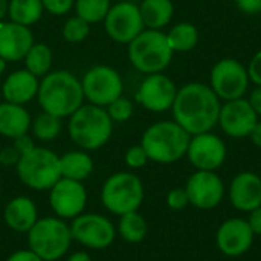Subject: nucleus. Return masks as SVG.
<instances>
[{
  "mask_svg": "<svg viewBox=\"0 0 261 261\" xmlns=\"http://www.w3.org/2000/svg\"><path fill=\"white\" fill-rule=\"evenodd\" d=\"M220 102L211 86L202 83H190L177 90L173 102V116L191 136L211 132L219 122Z\"/></svg>",
  "mask_w": 261,
  "mask_h": 261,
  "instance_id": "f257e3e1",
  "label": "nucleus"
},
{
  "mask_svg": "<svg viewBox=\"0 0 261 261\" xmlns=\"http://www.w3.org/2000/svg\"><path fill=\"white\" fill-rule=\"evenodd\" d=\"M38 104L43 112L58 118H69L84 99L81 81L67 70H55L43 76L38 87Z\"/></svg>",
  "mask_w": 261,
  "mask_h": 261,
  "instance_id": "f03ea898",
  "label": "nucleus"
},
{
  "mask_svg": "<svg viewBox=\"0 0 261 261\" xmlns=\"http://www.w3.org/2000/svg\"><path fill=\"white\" fill-rule=\"evenodd\" d=\"M191 135L174 121H161L150 125L141 139L150 161L158 164H173L187 156Z\"/></svg>",
  "mask_w": 261,
  "mask_h": 261,
  "instance_id": "7ed1b4c3",
  "label": "nucleus"
},
{
  "mask_svg": "<svg viewBox=\"0 0 261 261\" xmlns=\"http://www.w3.org/2000/svg\"><path fill=\"white\" fill-rule=\"evenodd\" d=\"M67 132L70 139L86 151L104 147L112 138L113 121L99 106H81L69 116Z\"/></svg>",
  "mask_w": 261,
  "mask_h": 261,
  "instance_id": "20e7f679",
  "label": "nucleus"
},
{
  "mask_svg": "<svg viewBox=\"0 0 261 261\" xmlns=\"http://www.w3.org/2000/svg\"><path fill=\"white\" fill-rule=\"evenodd\" d=\"M72 242L70 225L57 216L38 219L28 231V248L43 261L61 260L69 252Z\"/></svg>",
  "mask_w": 261,
  "mask_h": 261,
  "instance_id": "39448f33",
  "label": "nucleus"
},
{
  "mask_svg": "<svg viewBox=\"0 0 261 261\" xmlns=\"http://www.w3.org/2000/svg\"><path fill=\"white\" fill-rule=\"evenodd\" d=\"M144 202V184L130 171H118L106 179L101 187V203L115 216L138 211Z\"/></svg>",
  "mask_w": 261,
  "mask_h": 261,
  "instance_id": "423d86ee",
  "label": "nucleus"
},
{
  "mask_svg": "<svg viewBox=\"0 0 261 261\" xmlns=\"http://www.w3.org/2000/svg\"><path fill=\"white\" fill-rule=\"evenodd\" d=\"M20 182L35 191H49L60 179V156L44 147H35L15 165Z\"/></svg>",
  "mask_w": 261,
  "mask_h": 261,
  "instance_id": "0eeeda50",
  "label": "nucleus"
},
{
  "mask_svg": "<svg viewBox=\"0 0 261 261\" xmlns=\"http://www.w3.org/2000/svg\"><path fill=\"white\" fill-rule=\"evenodd\" d=\"M173 50L168 44L167 34L158 29L142 31L128 43L130 63L142 73L162 72L173 58Z\"/></svg>",
  "mask_w": 261,
  "mask_h": 261,
  "instance_id": "6e6552de",
  "label": "nucleus"
},
{
  "mask_svg": "<svg viewBox=\"0 0 261 261\" xmlns=\"http://www.w3.org/2000/svg\"><path fill=\"white\" fill-rule=\"evenodd\" d=\"M73 242L87 249L102 251L113 245L116 239V226L113 222L96 213H83L70 223Z\"/></svg>",
  "mask_w": 261,
  "mask_h": 261,
  "instance_id": "1a4fd4ad",
  "label": "nucleus"
},
{
  "mask_svg": "<svg viewBox=\"0 0 261 261\" xmlns=\"http://www.w3.org/2000/svg\"><path fill=\"white\" fill-rule=\"evenodd\" d=\"M84 98L99 107L112 104L115 99L122 96L124 84L121 75L109 66H95L86 72L83 81Z\"/></svg>",
  "mask_w": 261,
  "mask_h": 261,
  "instance_id": "9d476101",
  "label": "nucleus"
},
{
  "mask_svg": "<svg viewBox=\"0 0 261 261\" xmlns=\"http://www.w3.org/2000/svg\"><path fill=\"white\" fill-rule=\"evenodd\" d=\"M104 28L113 41L128 44L144 31L139 6L133 2H119L110 6L104 18Z\"/></svg>",
  "mask_w": 261,
  "mask_h": 261,
  "instance_id": "9b49d317",
  "label": "nucleus"
},
{
  "mask_svg": "<svg viewBox=\"0 0 261 261\" xmlns=\"http://www.w3.org/2000/svg\"><path fill=\"white\" fill-rule=\"evenodd\" d=\"M248 86V70L234 58L220 60L211 70V89L225 101L243 98Z\"/></svg>",
  "mask_w": 261,
  "mask_h": 261,
  "instance_id": "f8f14e48",
  "label": "nucleus"
},
{
  "mask_svg": "<svg viewBox=\"0 0 261 261\" xmlns=\"http://www.w3.org/2000/svg\"><path fill=\"white\" fill-rule=\"evenodd\" d=\"M49 205L57 217L63 220H73L86 210V187L83 185V182L61 177L49 190Z\"/></svg>",
  "mask_w": 261,
  "mask_h": 261,
  "instance_id": "ddd939ff",
  "label": "nucleus"
},
{
  "mask_svg": "<svg viewBox=\"0 0 261 261\" xmlns=\"http://www.w3.org/2000/svg\"><path fill=\"white\" fill-rule=\"evenodd\" d=\"M190 205L199 210H213L220 205L225 197L223 180L216 171L197 170L190 176L185 185Z\"/></svg>",
  "mask_w": 261,
  "mask_h": 261,
  "instance_id": "4468645a",
  "label": "nucleus"
},
{
  "mask_svg": "<svg viewBox=\"0 0 261 261\" xmlns=\"http://www.w3.org/2000/svg\"><path fill=\"white\" fill-rule=\"evenodd\" d=\"M187 156L197 170L216 171L226 161V145L211 132L194 135L190 139Z\"/></svg>",
  "mask_w": 261,
  "mask_h": 261,
  "instance_id": "2eb2a0df",
  "label": "nucleus"
},
{
  "mask_svg": "<svg viewBox=\"0 0 261 261\" xmlns=\"http://www.w3.org/2000/svg\"><path fill=\"white\" fill-rule=\"evenodd\" d=\"M177 89L176 84L164 73H150L139 86L136 101L150 112L162 113L173 107Z\"/></svg>",
  "mask_w": 261,
  "mask_h": 261,
  "instance_id": "dca6fc26",
  "label": "nucleus"
},
{
  "mask_svg": "<svg viewBox=\"0 0 261 261\" xmlns=\"http://www.w3.org/2000/svg\"><path fill=\"white\" fill-rule=\"evenodd\" d=\"M257 113L249 99L239 98L226 101L220 107L219 124L222 130L231 138H246L258 122Z\"/></svg>",
  "mask_w": 261,
  "mask_h": 261,
  "instance_id": "f3484780",
  "label": "nucleus"
},
{
  "mask_svg": "<svg viewBox=\"0 0 261 261\" xmlns=\"http://www.w3.org/2000/svg\"><path fill=\"white\" fill-rule=\"evenodd\" d=\"M217 248L228 257H240L246 254L254 243V232L245 219H228L223 222L216 236Z\"/></svg>",
  "mask_w": 261,
  "mask_h": 261,
  "instance_id": "a211bd4d",
  "label": "nucleus"
},
{
  "mask_svg": "<svg viewBox=\"0 0 261 261\" xmlns=\"http://www.w3.org/2000/svg\"><path fill=\"white\" fill-rule=\"evenodd\" d=\"M34 44V37L29 26L14 21L0 24V58L5 61L23 60Z\"/></svg>",
  "mask_w": 261,
  "mask_h": 261,
  "instance_id": "6ab92c4d",
  "label": "nucleus"
},
{
  "mask_svg": "<svg viewBox=\"0 0 261 261\" xmlns=\"http://www.w3.org/2000/svg\"><path fill=\"white\" fill-rule=\"evenodd\" d=\"M229 200L242 213H251L261 206V177L255 173H239L229 187Z\"/></svg>",
  "mask_w": 261,
  "mask_h": 261,
  "instance_id": "aec40b11",
  "label": "nucleus"
},
{
  "mask_svg": "<svg viewBox=\"0 0 261 261\" xmlns=\"http://www.w3.org/2000/svg\"><path fill=\"white\" fill-rule=\"evenodd\" d=\"M38 219V208L28 196H17L11 199L3 210V220L6 226L18 234H28Z\"/></svg>",
  "mask_w": 261,
  "mask_h": 261,
  "instance_id": "412c9836",
  "label": "nucleus"
},
{
  "mask_svg": "<svg viewBox=\"0 0 261 261\" xmlns=\"http://www.w3.org/2000/svg\"><path fill=\"white\" fill-rule=\"evenodd\" d=\"M40 81L35 75H32L29 70H15L11 73L2 87V93L5 101L12 104H26L32 101L38 93Z\"/></svg>",
  "mask_w": 261,
  "mask_h": 261,
  "instance_id": "4be33fe9",
  "label": "nucleus"
},
{
  "mask_svg": "<svg viewBox=\"0 0 261 261\" xmlns=\"http://www.w3.org/2000/svg\"><path fill=\"white\" fill-rule=\"evenodd\" d=\"M31 115L20 104L2 102L0 104V135L9 139H15L26 135L31 128Z\"/></svg>",
  "mask_w": 261,
  "mask_h": 261,
  "instance_id": "5701e85b",
  "label": "nucleus"
},
{
  "mask_svg": "<svg viewBox=\"0 0 261 261\" xmlns=\"http://www.w3.org/2000/svg\"><path fill=\"white\" fill-rule=\"evenodd\" d=\"M61 177L84 182L93 173V161L86 150H73L60 156Z\"/></svg>",
  "mask_w": 261,
  "mask_h": 261,
  "instance_id": "b1692460",
  "label": "nucleus"
},
{
  "mask_svg": "<svg viewBox=\"0 0 261 261\" xmlns=\"http://www.w3.org/2000/svg\"><path fill=\"white\" fill-rule=\"evenodd\" d=\"M139 11L144 26L159 31L171 21L174 6L171 0H142Z\"/></svg>",
  "mask_w": 261,
  "mask_h": 261,
  "instance_id": "393cba45",
  "label": "nucleus"
},
{
  "mask_svg": "<svg viewBox=\"0 0 261 261\" xmlns=\"http://www.w3.org/2000/svg\"><path fill=\"white\" fill-rule=\"evenodd\" d=\"M148 232L147 220L138 213H127L119 216V222L116 225V234L127 243H141Z\"/></svg>",
  "mask_w": 261,
  "mask_h": 261,
  "instance_id": "a878e982",
  "label": "nucleus"
},
{
  "mask_svg": "<svg viewBox=\"0 0 261 261\" xmlns=\"http://www.w3.org/2000/svg\"><path fill=\"white\" fill-rule=\"evenodd\" d=\"M43 2L41 0H11L8 6V15L11 21L31 26L37 23L43 15Z\"/></svg>",
  "mask_w": 261,
  "mask_h": 261,
  "instance_id": "bb28decb",
  "label": "nucleus"
},
{
  "mask_svg": "<svg viewBox=\"0 0 261 261\" xmlns=\"http://www.w3.org/2000/svg\"><path fill=\"white\" fill-rule=\"evenodd\" d=\"M167 40L173 52H190L199 41V32L191 23H179L167 34Z\"/></svg>",
  "mask_w": 261,
  "mask_h": 261,
  "instance_id": "cd10ccee",
  "label": "nucleus"
},
{
  "mask_svg": "<svg viewBox=\"0 0 261 261\" xmlns=\"http://www.w3.org/2000/svg\"><path fill=\"white\" fill-rule=\"evenodd\" d=\"M23 60L26 64V70H29L37 78L44 76L52 66V50L44 43H34Z\"/></svg>",
  "mask_w": 261,
  "mask_h": 261,
  "instance_id": "c85d7f7f",
  "label": "nucleus"
},
{
  "mask_svg": "<svg viewBox=\"0 0 261 261\" xmlns=\"http://www.w3.org/2000/svg\"><path fill=\"white\" fill-rule=\"evenodd\" d=\"M61 128H63L61 118L46 113V112L40 113L31 122V130H32L34 138H37L38 141H43V142L54 141L60 135Z\"/></svg>",
  "mask_w": 261,
  "mask_h": 261,
  "instance_id": "c756f323",
  "label": "nucleus"
},
{
  "mask_svg": "<svg viewBox=\"0 0 261 261\" xmlns=\"http://www.w3.org/2000/svg\"><path fill=\"white\" fill-rule=\"evenodd\" d=\"M110 9V0H75L76 15L90 23L104 21Z\"/></svg>",
  "mask_w": 261,
  "mask_h": 261,
  "instance_id": "7c9ffc66",
  "label": "nucleus"
},
{
  "mask_svg": "<svg viewBox=\"0 0 261 261\" xmlns=\"http://www.w3.org/2000/svg\"><path fill=\"white\" fill-rule=\"evenodd\" d=\"M90 32V24L81 17H70L63 26V37L69 43H80L87 38Z\"/></svg>",
  "mask_w": 261,
  "mask_h": 261,
  "instance_id": "2f4dec72",
  "label": "nucleus"
},
{
  "mask_svg": "<svg viewBox=\"0 0 261 261\" xmlns=\"http://www.w3.org/2000/svg\"><path fill=\"white\" fill-rule=\"evenodd\" d=\"M107 113L112 118V121L124 122V121L130 119V116L133 115V104L130 99L119 96L118 99H115L112 104L107 106Z\"/></svg>",
  "mask_w": 261,
  "mask_h": 261,
  "instance_id": "473e14b6",
  "label": "nucleus"
},
{
  "mask_svg": "<svg viewBox=\"0 0 261 261\" xmlns=\"http://www.w3.org/2000/svg\"><path fill=\"white\" fill-rule=\"evenodd\" d=\"M124 161H125V164H127V167H128V168H132V170H138V168L145 167V165H147V162H148L150 159H148V156H147V153H145L144 147L139 144V145H133V147H130V148L127 150Z\"/></svg>",
  "mask_w": 261,
  "mask_h": 261,
  "instance_id": "72a5a7b5",
  "label": "nucleus"
},
{
  "mask_svg": "<svg viewBox=\"0 0 261 261\" xmlns=\"http://www.w3.org/2000/svg\"><path fill=\"white\" fill-rule=\"evenodd\" d=\"M167 205L174 211H180L187 205H190V199H188L185 188H173L167 194Z\"/></svg>",
  "mask_w": 261,
  "mask_h": 261,
  "instance_id": "f704fd0d",
  "label": "nucleus"
},
{
  "mask_svg": "<svg viewBox=\"0 0 261 261\" xmlns=\"http://www.w3.org/2000/svg\"><path fill=\"white\" fill-rule=\"evenodd\" d=\"M41 2H43V8L49 11L52 15H64L75 5V0H41Z\"/></svg>",
  "mask_w": 261,
  "mask_h": 261,
  "instance_id": "c9c22d12",
  "label": "nucleus"
},
{
  "mask_svg": "<svg viewBox=\"0 0 261 261\" xmlns=\"http://www.w3.org/2000/svg\"><path fill=\"white\" fill-rule=\"evenodd\" d=\"M246 70H248L249 80L254 84L261 86V50L254 55V58L251 60V63H249V66H248Z\"/></svg>",
  "mask_w": 261,
  "mask_h": 261,
  "instance_id": "e433bc0d",
  "label": "nucleus"
},
{
  "mask_svg": "<svg viewBox=\"0 0 261 261\" xmlns=\"http://www.w3.org/2000/svg\"><path fill=\"white\" fill-rule=\"evenodd\" d=\"M20 153L15 150L14 145H8L5 148L0 150V165L5 167H11V165H17V162L20 161Z\"/></svg>",
  "mask_w": 261,
  "mask_h": 261,
  "instance_id": "4c0bfd02",
  "label": "nucleus"
},
{
  "mask_svg": "<svg viewBox=\"0 0 261 261\" xmlns=\"http://www.w3.org/2000/svg\"><path fill=\"white\" fill-rule=\"evenodd\" d=\"M12 145L15 147V150L20 153V156H24L28 153H31L34 148H35V144H34V139L26 133V135H21L15 139H12Z\"/></svg>",
  "mask_w": 261,
  "mask_h": 261,
  "instance_id": "58836bf2",
  "label": "nucleus"
},
{
  "mask_svg": "<svg viewBox=\"0 0 261 261\" xmlns=\"http://www.w3.org/2000/svg\"><path fill=\"white\" fill-rule=\"evenodd\" d=\"M237 8L249 15H255L261 12V0H236Z\"/></svg>",
  "mask_w": 261,
  "mask_h": 261,
  "instance_id": "ea45409f",
  "label": "nucleus"
},
{
  "mask_svg": "<svg viewBox=\"0 0 261 261\" xmlns=\"http://www.w3.org/2000/svg\"><path fill=\"white\" fill-rule=\"evenodd\" d=\"M6 261H43L35 252H32L29 248L28 249H18L15 252H12Z\"/></svg>",
  "mask_w": 261,
  "mask_h": 261,
  "instance_id": "a19ab883",
  "label": "nucleus"
},
{
  "mask_svg": "<svg viewBox=\"0 0 261 261\" xmlns=\"http://www.w3.org/2000/svg\"><path fill=\"white\" fill-rule=\"evenodd\" d=\"M248 223L254 232V236H261V206L252 210L248 217Z\"/></svg>",
  "mask_w": 261,
  "mask_h": 261,
  "instance_id": "79ce46f5",
  "label": "nucleus"
},
{
  "mask_svg": "<svg viewBox=\"0 0 261 261\" xmlns=\"http://www.w3.org/2000/svg\"><path fill=\"white\" fill-rule=\"evenodd\" d=\"M249 102H251V106L254 107L255 113H257V115H261V86H257V87L252 90Z\"/></svg>",
  "mask_w": 261,
  "mask_h": 261,
  "instance_id": "37998d69",
  "label": "nucleus"
},
{
  "mask_svg": "<svg viewBox=\"0 0 261 261\" xmlns=\"http://www.w3.org/2000/svg\"><path fill=\"white\" fill-rule=\"evenodd\" d=\"M66 261H92V258L86 251H76V252H72Z\"/></svg>",
  "mask_w": 261,
  "mask_h": 261,
  "instance_id": "c03bdc74",
  "label": "nucleus"
},
{
  "mask_svg": "<svg viewBox=\"0 0 261 261\" xmlns=\"http://www.w3.org/2000/svg\"><path fill=\"white\" fill-rule=\"evenodd\" d=\"M251 139H252V142L257 145V147H260L261 148V122H257L255 124V127L252 128V132H251Z\"/></svg>",
  "mask_w": 261,
  "mask_h": 261,
  "instance_id": "a18cd8bd",
  "label": "nucleus"
},
{
  "mask_svg": "<svg viewBox=\"0 0 261 261\" xmlns=\"http://www.w3.org/2000/svg\"><path fill=\"white\" fill-rule=\"evenodd\" d=\"M8 6H9L8 0H0V20L8 14Z\"/></svg>",
  "mask_w": 261,
  "mask_h": 261,
  "instance_id": "49530a36",
  "label": "nucleus"
},
{
  "mask_svg": "<svg viewBox=\"0 0 261 261\" xmlns=\"http://www.w3.org/2000/svg\"><path fill=\"white\" fill-rule=\"evenodd\" d=\"M5 69H6V61H5L3 58H0V76L3 75Z\"/></svg>",
  "mask_w": 261,
  "mask_h": 261,
  "instance_id": "de8ad7c7",
  "label": "nucleus"
}]
</instances>
